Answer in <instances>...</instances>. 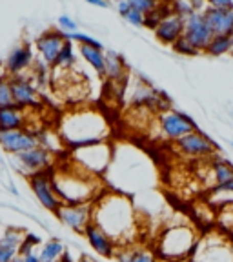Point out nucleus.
I'll return each mask as SVG.
<instances>
[{"label":"nucleus","instance_id":"f257e3e1","mask_svg":"<svg viewBox=\"0 0 233 262\" xmlns=\"http://www.w3.org/2000/svg\"><path fill=\"white\" fill-rule=\"evenodd\" d=\"M93 222L102 228L117 248H126L137 235V215L130 196L106 191L93 202Z\"/></svg>","mask_w":233,"mask_h":262},{"label":"nucleus","instance_id":"f03ea898","mask_svg":"<svg viewBox=\"0 0 233 262\" xmlns=\"http://www.w3.org/2000/svg\"><path fill=\"white\" fill-rule=\"evenodd\" d=\"M51 182L62 204H91L104 193L100 177L73 162L51 171Z\"/></svg>","mask_w":233,"mask_h":262},{"label":"nucleus","instance_id":"7ed1b4c3","mask_svg":"<svg viewBox=\"0 0 233 262\" xmlns=\"http://www.w3.org/2000/svg\"><path fill=\"white\" fill-rule=\"evenodd\" d=\"M199 238V231L192 222H172L159 233L155 255L160 262L192 260Z\"/></svg>","mask_w":233,"mask_h":262},{"label":"nucleus","instance_id":"20e7f679","mask_svg":"<svg viewBox=\"0 0 233 262\" xmlns=\"http://www.w3.org/2000/svg\"><path fill=\"white\" fill-rule=\"evenodd\" d=\"M106 131V120L102 119V115L95 111H75L71 115H66V119L60 124V135L66 144H70L71 149L100 142Z\"/></svg>","mask_w":233,"mask_h":262},{"label":"nucleus","instance_id":"39448f33","mask_svg":"<svg viewBox=\"0 0 233 262\" xmlns=\"http://www.w3.org/2000/svg\"><path fill=\"white\" fill-rule=\"evenodd\" d=\"M71 159H73L71 162L77 164L78 168L86 169L88 173H93L97 177H102V173L110 166L111 147L104 140L88 144V146L75 147L73 153H71Z\"/></svg>","mask_w":233,"mask_h":262},{"label":"nucleus","instance_id":"423d86ee","mask_svg":"<svg viewBox=\"0 0 233 262\" xmlns=\"http://www.w3.org/2000/svg\"><path fill=\"white\" fill-rule=\"evenodd\" d=\"M192 262H233V244L217 235L199 238Z\"/></svg>","mask_w":233,"mask_h":262},{"label":"nucleus","instance_id":"0eeeda50","mask_svg":"<svg viewBox=\"0 0 233 262\" xmlns=\"http://www.w3.org/2000/svg\"><path fill=\"white\" fill-rule=\"evenodd\" d=\"M197 126L188 115L180 113V111L173 110H164L159 115V131L164 139L168 140H179L184 135L195 131Z\"/></svg>","mask_w":233,"mask_h":262},{"label":"nucleus","instance_id":"6e6552de","mask_svg":"<svg viewBox=\"0 0 233 262\" xmlns=\"http://www.w3.org/2000/svg\"><path fill=\"white\" fill-rule=\"evenodd\" d=\"M175 149L180 155L188 157V159H209L217 153V146L211 139L201 133L199 129L192 131L182 139L175 140Z\"/></svg>","mask_w":233,"mask_h":262},{"label":"nucleus","instance_id":"1a4fd4ad","mask_svg":"<svg viewBox=\"0 0 233 262\" xmlns=\"http://www.w3.org/2000/svg\"><path fill=\"white\" fill-rule=\"evenodd\" d=\"M29 188H31L33 195L37 196V201L42 204V208L51 213L58 211L62 202L55 193L53 182H51V169L35 173V175L29 177Z\"/></svg>","mask_w":233,"mask_h":262},{"label":"nucleus","instance_id":"9d476101","mask_svg":"<svg viewBox=\"0 0 233 262\" xmlns=\"http://www.w3.org/2000/svg\"><path fill=\"white\" fill-rule=\"evenodd\" d=\"M58 221L77 233H84L90 222H93V202L91 204H62L55 213Z\"/></svg>","mask_w":233,"mask_h":262},{"label":"nucleus","instance_id":"9b49d317","mask_svg":"<svg viewBox=\"0 0 233 262\" xmlns=\"http://www.w3.org/2000/svg\"><path fill=\"white\" fill-rule=\"evenodd\" d=\"M15 157H16L15 159L16 166L24 173H28L29 177L35 175V173L48 171L51 168V164H53V153L44 146H37L24 153H18Z\"/></svg>","mask_w":233,"mask_h":262},{"label":"nucleus","instance_id":"f8f14e48","mask_svg":"<svg viewBox=\"0 0 233 262\" xmlns=\"http://www.w3.org/2000/svg\"><path fill=\"white\" fill-rule=\"evenodd\" d=\"M182 37L197 49V51H204L208 48L209 40L213 38L211 29L206 24L202 13H193L184 20V35Z\"/></svg>","mask_w":233,"mask_h":262},{"label":"nucleus","instance_id":"ddd939ff","mask_svg":"<svg viewBox=\"0 0 233 262\" xmlns=\"http://www.w3.org/2000/svg\"><path fill=\"white\" fill-rule=\"evenodd\" d=\"M38 146V137L24 129L0 131V147L11 155H18Z\"/></svg>","mask_w":233,"mask_h":262},{"label":"nucleus","instance_id":"4468645a","mask_svg":"<svg viewBox=\"0 0 233 262\" xmlns=\"http://www.w3.org/2000/svg\"><path fill=\"white\" fill-rule=\"evenodd\" d=\"M9 86H11L13 100L18 107H37L40 104L37 88L33 86L28 78L15 75L9 78Z\"/></svg>","mask_w":233,"mask_h":262},{"label":"nucleus","instance_id":"2eb2a0df","mask_svg":"<svg viewBox=\"0 0 233 262\" xmlns=\"http://www.w3.org/2000/svg\"><path fill=\"white\" fill-rule=\"evenodd\" d=\"M202 16H204L206 24L211 29L213 35H228V37H233V9L206 8Z\"/></svg>","mask_w":233,"mask_h":262},{"label":"nucleus","instance_id":"dca6fc26","mask_svg":"<svg viewBox=\"0 0 233 262\" xmlns=\"http://www.w3.org/2000/svg\"><path fill=\"white\" fill-rule=\"evenodd\" d=\"M84 237L88 238L91 248H93L98 255H102V257L111 258L115 255V251H117V244H115L110 235H108L102 228H98L95 222L88 224V228L84 229Z\"/></svg>","mask_w":233,"mask_h":262},{"label":"nucleus","instance_id":"f3484780","mask_svg":"<svg viewBox=\"0 0 233 262\" xmlns=\"http://www.w3.org/2000/svg\"><path fill=\"white\" fill-rule=\"evenodd\" d=\"M155 37L159 38L162 44H175L182 35H184V18H180L177 15H168L166 18L159 22L155 29Z\"/></svg>","mask_w":233,"mask_h":262},{"label":"nucleus","instance_id":"a211bd4d","mask_svg":"<svg viewBox=\"0 0 233 262\" xmlns=\"http://www.w3.org/2000/svg\"><path fill=\"white\" fill-rule=\"evenodd\" d=\"M64 42H66V37L62 31L44 33L37 40V49H38V53H40L42 60H44L46 64H55V58H57L58 51L62 49Z\"/></svg>","mask_w":233,"mask_h":262},{"label":"nucleus","instance_id":"6ab92c4d","mask_svg":"<svg viewBox=\"0 0 233 262\" xmlns=\"http://www.w3.org/2000/svg\"><path fill=\"white\" fill-rule=\"evenodd\" d=\"M24 238L26 233L20 229H6L4 235L0 237V262H13V258L18 257V250Z\"/></svg>","mask_w":233,"mask_h":262},{"label":"nucleus","instance_id":"aec40b11","mask_svg":"<svg viewBox=\"0 0 233 262\" xmlns=\"http://www.w3.org/2000/svg\"><path fill=\"white\" fill-rule=\"evenodd\" d=\"M206 166H208V175L211 177V188L233 180V164L228 159L213 155L208 159Z\"/></svg>","mask_w":233,"mask_h":262},{"label":"nucleus","instance_id":"412c9836","mask_svg":"<svg viewBox=\"0 0 233 262\" xmlns=\"http://www.w3.org/2000/svg\"><path fill=\"white\" fill-rule=\"evenodd\" d=\"M26 115L24 107H18L16 104L8 107H0V131L24 129Z\"/></svg>","mask_w":233,"mask_h":262},{"label":"nucleus","instance_id":"4be33fe9","mask_svg":"<svg viewBox=\"0 0 233 262\" xmlns=\"http://www.w3.org/2000/svg\"><path fill=\"white\" fill-rule=\"evenodd\" d=\"M160 93L146 82H140L131 93V104L137 107H160Z\"/></svg>","mask_w":233,"mask_h":262},{"label":"nucleus","instance_id":"5701e85b","mask_svg":"<svg viewBox=\"0 0 233 262\" xmlns=\"http://www.w3.org/2000/svg\"><path fill=\"white\" fill-rule=\"evenodd\" d=\"M113 258L117 262H160L155 251L142 250V248H117Z\"/></svg>","mask_w":233,"mask_h":262},{"label":"nucleus","instance_id":"b1692460","mask_svg":"<svg viewBox=\"0 0 233 262\" xmlns=\"http://www.w3.org/2000/svg\"><path fill=\"white\" fill-rule=\"evenodd\" d=\"M31 60H33L31 49H29L28 46H22V48L13 49L11 53H9L8 60H6V70L15 77L16 73L24 71L26 68L31 64Z\"/></svg>","mask_w":233,"mask_h":262},{"label":"nucleus","instance_id":"393cba45","mask_svg":"<svg viewBox=\"0 0 233 262\" xmlns=\"http://www.w3.org/2000/svg\"><path fill=\"white\" fill-rule=\"evenodd\" d=\"M80 55L98 75L104 77V73H106V57H104L102 49L91 48V46H80Z\"/></svg>","mask_w":233,"mask_h":262},{"label":"nucleus","instance_id":"a878e982","mask_svg":"<svg viewBox=\"0 0 233 262\" xmlns=\"http://www.w3.org/2000/svg\"><path fill=\"white\" fill-rule=\"evenodd\" d=\"M104 57H106V73H104V77H108L113 82L122 80L126 77V66H124L122 58L115 53V51L104 53Z\"/></svg>","mask_w":233,"mask_h":262},{"label":"nucleus","instance_id":"bb28decb","mask_svg":"<svg viewBox=\"0 0 233 262\" xmlns=\"http://www.w3.org/2000/svg\"><path fill=\"white\" fill-rule=\"evenodd\" d=\"M231 51H233V37H228V35H213L208 48L204 49V53L211 55V57H222V55H228Z\"/></svg>","mask_w":233,"mask_h":262},{"label":"nucleus","instance_id":"cd10ccee","mask_svg":"<svg viewBox=\"0 0 233 262\" xmlns=\"http://www.w3.org/2000/svg\"><path fill=\"white\" fill-rule=\"evenodd\" d=\"M62 255H64V246H62L60 241L46 242L40 248V251H38L40 262H57L62 258Z\"/></svg>","mask_w":233,"mask_h":262},{"label":"nucleus","instance_id":"c85d7f7f","mask_svg":"<svg viewBox=\"0 0 233 262\" xmlns=\"http://www.w3.org/2000/svg\"><path fill=\"white\" fill-rule=\"evenodd\" d=\"M75 62V51H73V44L70 40H66L62 49L58 51L57 58H55V64L57 68H71Z\"/></svg>","mask_w":233,"mask_h":262},{"label":"nucleus","instance_id":"c756f323","mask_svg":"<svg viewBox=\"0 0 233 262\" xmlns=\"http://www.w3.org/2000/svg\"><path fill=\"white\" fill-rule=\"evenodd\" d=\"M119 13L126 18L128 22H131L133 26H144V15L140 11H137V9H133L130 4H128L126 0H122V2H119Z\"/></svg>","mask_w":233,"mask_h":262},{"label":"nucleus","instance_id":"7c9ffc66","mask_svg":"<svg viewBox=\"0 0 233 262\" xmlns=\"http://www.w3.org/2000/svg\"><path fill=\"white\" fill-rule=\"evenodd\" d=\"M217 221L228 233H233V204L222 206V208L219 209Z\"/></svg>","mask_w":233,"mask_h":262},{"label":"nucleus","instance_id":"2f4dec72","mask_svg":"<svg viewBox=\"0 0 233 262\" xmlns=\"http://www.w3.org/2000/svg\"><path fill=\"white\" fill-rule=\"evenodd\" d=\"M172 13L180 18H188L189 15H193V8L189 4V0H172Z\"/></svg>","mask_w":233,"mask_h":262},{"label":"nucleus","instance_id":"473e14b6","mask_svg":"<svg viewBox=\"0 0 233 262\" xmlns=\"http://www.w3.org/2000/svg\"><path fill=\"white\" fill-rule=\"evenodd\" d=\"M15 100H13L11 86H9L8 78H0V107H8L13 106Z\"/></svg>","mask_w":233,"mask_h":262},{"label":"nucleus","instance_id":"72a5a7b5","mask_svg":"<svg viewBox=\"0 0 233 262\" xmlns=\"http://www.w3.org/2000/svg\"><path fill=\"white\" fill-rule=\"evenodd\" d=\"M126 2L133 9L142 13V15H147L150 11H153V9H157L160 6L159 0H126Z\"/></svg>","mask_w":233,"mask_h":262},{"label":"nucleus","instance_id":"f704fd0d","mask_svg":"<svg viewBox=\"0 0 233 262\" xmlns=\"http://www.w3.org/2000/svg\"><path fill=\"white\" fill-rule=\"evenodd\" d=\"M173 49H175L179 55H186V57H195V55L201 53V51H197V49L193 48V46L189 44V42L186 40L184 37H180L179 40L173 44Z\"/></svg>","mask_w":233,"mask_h":262},{"label":"nucleus","instance_id":"c9c22d12","mask_svg":"<svg viewBox=\"0 0 233 262\" xmlns=\"http://www.w3.org/2000/svg\"><path fill=\"white\" fill-rule=\"evenodd\" d=\"M58 26H60V29H64V31H68V33H73L75 29H77V22H73L70 16H66V15H62L60 18H58Z\"/></svg>","mask_w":233,"mask_h":262},{"label":"nucleus","instance_id":"e433bc0d","mask_svg":"<svg viewBox=\"0 0 233 262\" xmlns=\"http://www.w3.org/2000/svg\"><path fill=\"white\" fill-rule=\"evenodd\" d=\"M208 8L217 9H233V0H206Z\"/></svg>","mask_w":233,"mask_h":262},{"label":"nucleus","instance_id":"4c0bfd02","mask_svg":"<svg viewBox=\"0 0 233 262\" xmlns=\"http://www.w3.org/2000/svg\"><path fill=\"white\" fill-rule=\"evenodd\" d=\"M189 4H192V8H193V11H195V13H204L206 0H189Z\"/></svg>","mask_w":233,"mask_h":262},{"label":"nucleus","instance_id":"58836bf2","mask_svg":"<svg viewBox=\"0 0 233 262\" xmlns=\"http://www.w3.org/2000/svg\"><path fill=\"white\" fill-rule=\"evenodd\" d=\"M22 260L24 262H40V257H38L37 251H33V253H28L22 257Z\"/></svg>","mask_w":233,"mask_h":262},{"label":"nucleus","instance_id":"ea45409f","mask_svg":"<svg viewBox=\"0 0 233 262\" xmlns=\"http://www.w3.org/2000/svg\"><path fill=\"white\" fill-rule=\"evenodd\" d=\"M88 4L97 6V8H108V0H84Z\"/></svg>","mask_w":233,"mask_h":262},{"label":"nucleus","instance_id":"a19ab883","mask_svg":"<svg viewBox=\"0 0 233 262\" xmlns=\"http://www.w3.org/2000/svg\"><path fill=\"white\" fill-rule=\"evenodd\" d=\"M219 188H222V189H226V191H229L233 195V180H229V182H226V184H221Z\"/></svg>","mask_w":233,"mask_h":262},{"label":"nucleus","instance_id":"79ce46f5","mask_svg":"<svg viewBox=\"0 0 233 262\" xmlns=\"http://www.w3.org/2000/svg\"><path fill=\"white\" fill-rule=\"evenodd\" d=\"M80 262H97V260H95V258H91V257H82Z\"/></svg>","mask_w":233,"mask_h":262},{"label":"nucleus","instance_id":"37998d69","mask_svg":"<svg viewBox=\"0 0 233 262\" xmlns=\"http://www.w3.org/2000/svg\"><path fill=\"white\" fill-rule=\"evenodd\" d=\"M13 262H24V260H22V257H15L13 258Z\"/></svg>","mask_w":233,"mask_h":262},{"label":"nucleus","instance_id":"c03bdc74","mask_svg":"<svg viewBox=\"0 0 233 262\" xmlns=\"http://www.w3.org/2000/svg\"><path fill=\"white\" fill-rule=\"evenodd\" d=\"M177 262H192V260H177Z\"/></svg>","mask_w":233,"mask_h":262}]
</instances>
